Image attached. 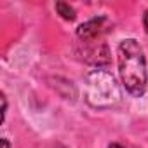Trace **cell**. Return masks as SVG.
Listing matches in <instances>:
<instances>
[{"instance_id":"7a4b0ae2","label":"cell","mask_w":148,"mask_h":148,"mask_svg":"<svg viewBox=\"0 0 148 148\" xmlns=\"http://www.w3.org/2000/svg\"><path fill=\"white\" fill-rule=\"evenodd\" d=\"M120 87L112 73L94 70L86 77V99L94 108H110L120 101Z\"/></svg>"},{"instance_id":"8992f818","label":"cell","mask_w":148,"mask_h":148,"mask_svg":"<svg viewBox=\"0 0 148 148\" xmlns=\"http://www.w3.org/2000/svg\"><path fill=\"white\" fill-rule=\"evenodd\" d=\"M143 26H145V32L148 33V11L143 14Z\"/></svg>"},{"instance_id":"5b68a950","label":"cell","mask_w":148,"mask_h":148,"mask_svg":"<svg viewBox=\"0 0 148 148\" xmlns=\"http://www.w3.org/2000/svg\"><path fill=\"white\" fill-rule=\"evenodd\" d=\"M56 12L66 21L75 19V11H73V7L70 4H66V2H56Z\"/></svg>"},{"instance_id":"6da1fadb","label":"cell","mask_w":148,"mask_h":148,"mask_svg":"<svg viewBox=\"0 0 148 148\" xmlns=\"http://www.w3.org/2000/svg\"><path fill=\"white\" fill-rule=\"evenodd\" d=\"M119 71L125 91L139 98L146 91L148 73L143 49L134 38H125L119 45Z\"/></svg>"},{"instance_id":"52a82bcc","label":"cell","mask_w":148,"mask_h":148,"mask_svg":"<svg viewBox=\"0 0 148 148\" xmlns=\"http://www.w3.org/2000/svg\"><path fill=\"white\" fill-rule=\"evenodd\" d=\"M2 146H4V148H11V146H9V141H7V139H2Z\"/></svg>"},{"instance_id":"3957f363","label":"cell","mask_w":148,"mask_h":148,"mask_svg":"<svg viewBox=\"0 0 148 148\" xmlns=\"http://www.w3.org/2000/svg\"><path fill=\"white\" fill-rule=\"evenodd\" d=\"M106 28H108V21H106V18L101 16V18H94V19L80 25L77 30V35L84 42H94L106 32Z\"/></svg>"},{"instance_id":"ba28073f","label":"cell","mask_w":148,"mask_h":148,"mask_svg":"<svg viewBox=\"0 0 148 148\" xmlns=\"http://www.w3.org/2000/svg\"><path fill=\"white\" fill-rule=\"evenodd\" d=\"M108 148H124V146H122V145H119V143H113V145H110Z\"/></svg>"},{"instance_id":"277c9868","label":"cell","mask_w":148,"mask_h":148,"mask_svg":"<svg viewBox=\"0 0 148 148\" xmlns=\"http://www.w3.org/2000/svg\"><path fill=\"white\" fill-rule=\"evenodd\" d=\"M87 49L84 51V59L91 64L96 66H105L110 63V51L106 44H98V42H87Z\"/></svg>"}]
</instances>
